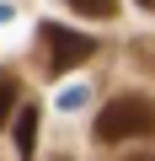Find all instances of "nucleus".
<instances>
[{"label": "nucleus", "mask_w": 155, "mask_h": 161, "mask_svg": "<svg viewBox=\"0 0 155 161\" xmlns=\"http://www.w3.org/2000/svg\"><path fill=\"white\" fill-rule=\"evenodd\" d=\"M150 129H155V97H144V92H123V97H112V102L96 113V140H102V145L139 140V134H150Z\"/></svg>", "instance_id": "nucleus-1"}, {"label": "nucleus", "mask_w": 155, "mask_h": 161, "mask_svg": "<svg viewBox=\"0 0 155 161\" xmlns=\"http://www.w3.org/2000/svg\"><path fill=\"white\" fill-rule=\"evenodd\" d=\"M38 38H43V64H48V75H64V70L86 64V59L96 54V38L70 32V27H59V22H43Z\"/></svg>", "instance_id": "nucleus-2"}, {"label": "nucleus", "mask_w": 155, "mask_h": 161, "mask_svg": "<svg viewBox=\"0 0 155 161\" xmlns=\"http://www.w3.org/2000/svg\"><path fill=\"white\" fill-rule=\"evenodd\" d=\"M32 150H38V108H22L16 113V156L32 161Z\"/></svg>", "instance_id": "nucleus-3"}, {"label": "nucleus", "mask_w": 155, "mask_h": 161, "mask_svg": "<svg viewBox=\"0 0 155 161\" xmlns=\"http://www.w3.org/2000/svg\"><path fill=\"white\" fill-rule=\"evenodd\" d=\"M11 108H16V75H11V70H0V124L11 118Z\"/></svg>", "instance_id": "nucleus-4"}, {"label": "nucleus", "mask_w": 155, "mask_h": 161, "mask_svg": "<svg viewBox=\"0 0 155 161\" xmlns=\"http://www.w3.org/2000/svg\"><path fill=\"white\" fill-rule=\"evenodd\" d=\"M70 11H80V16H112L118 11V0H64Z\"/></svg>", "instance_id": "nucleus-5"}, {"label": "nucleus", "mask_w": 155, "mask_h": 161, "mask_svg": "<svg viewBox=\"0 0 155 161\" xmlns=\"http://www.w3.org/2000/svg\"><path fill=\"white\" fill-rule=\"evenodd\" d=\"M128 59H134L139 70H150V75H155V38H139V43L128 48Z\"/></svg>", "instance_id": "nucleus-6"}, {"label": "nucleus", "mask_w": 155, "mask_h": 161, "mask_svg": "<svg viewBox=\"0 0 155 161\" xmlns=\"http://www.w3.org/2000/svg\"><path fill=\"white\" fill-rule=\"evenodd\" d=\"M139 6H144V11H155V0H139Z\"/></svg>", "instance_id": "nucleus-7"}]
</instances>
